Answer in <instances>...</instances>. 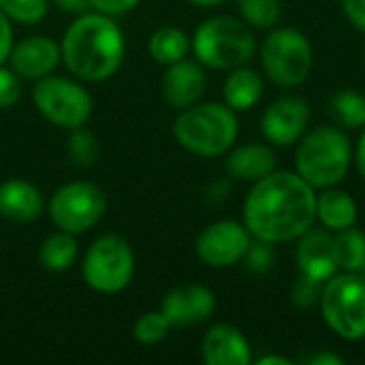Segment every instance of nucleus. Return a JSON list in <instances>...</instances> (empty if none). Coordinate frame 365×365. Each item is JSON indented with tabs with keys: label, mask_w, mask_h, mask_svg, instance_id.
I'll return each instance as SVG.
<instances>
[{
	"label": "nucleus",
	"mask_w": 365,
	"mask_h": 365,
	"mask_svg": "<svg viewBox=\"0 0 365 365\" xmlns=\"http://www.w3.org/2000/svg\"><path fill=\"white\" fill-rule=\"evenodd\" d=\"M107 210V197L101 186L92 182H68L60 186L49 203L47 212L56 229L79 235L101 222Z\"/></svg>",
	"instance_id": "nucleus-10"
},
{
	"label": "nucleus",
	"mask_w": 365,
	"mask_h": 365,
	"mask_svg": "<svg viewBox=\"0 0 365 365\" xmlns=\"http://www.w3.org/2000/svg\"><path fill=\"white\" fill-rule=\"evenodd\" d=\"M173 135L184 150L197 156H220L233 148L240 135L237 111L227 103H195L175 118Z\"/></svg>",
	"instance_id": "nucleus-3"
},
{
	"label": "nucleus",
	"mask_w": 365,
	"mask_h": 365,
	"mask_svg": "<svg viewBox=\"0 0 365 365\" xmlns=\"http://www.w3.org/2000/svg\"><path fill=\"white\" fill-rule=\"evenodd\" d=\"M0 11L11 21L32 26V24H38L47 15L49 0H0Z\"/></svg>",
	"instance_id": "nucleus-27"
},
{
	"label": "nucleus",
	"mask_w": 365,
	"mask_h": 365,
	"mask_svg": "<svg viewBox=\"0 0 365 365\" xmlns=\"http://www.w3.org/2000/svg\"><path fill=\"white\" fill-rule=\"evenodd\" d=\"M32 103L38 113L60 128H79L92 115V96L73 79L47 75L34 81Z\"/></svg>",
	"instance_id": "nucleus-9"
},
{
	"label": "nucleus",
	"mask_w": 365,
	"mask_h": 365,
	"mask_svg": "<svg viewBox=\"0 0 365 365\" xmlns=\"http://www.w3.org/2000/svg\"><path fill=\"white\" fill-rule=\"evenodd\" d=\"M188 2L197 6H216V4H222L225 0H188Z\"/></svg>",
	"instance_id": "nucleus-40"
},
{
	"label": "nucleus",
	"mask_w": 365,
	"mask_h": 365,
	"mask_svg": "<svg viewBox=\"0 0 365 365\" xmlns=\"http://www.w3.org/2000/svg\"><path fill=\"white\" fill-rule=\"evenodd\" d=\"M139 2H141V0H90V6H92L96 13L115 17V15L130 13Z\"/></svg>",
	"instance_id": "nucleus-33"
},
{
	"label": "nucleus",
	"mask_w": 365,
	"mask_h": 365,
	"mask_svg": "<svg viewBox=\"0 0 365 365\" xmlns=\"http://www.w3.org/2000/svg\"><path fill=\"white\" fill-rule=\"evenodd\" d=\"M77 252L79 248L75 235L58 229L56 233L43 240L38 257H41V265L47 272H66L77 261Z\"/></svg>",
	"instance_id": "nucleus-23"
},
{
	"label": "nucleus",
	"mask_w": 365,
	"mask_h": 365,
	"mask_svg": "<svg viewBox=\"0 0 365 365\" xmlns=\"http://www.w3.org/2000/svg\"><path fill=\"white\" fill-rule=\"evenodd\" d=\"M21 96V77L11 66H0V109H11Z\"/></svg>",
	"instance_id": "nucleus-32"
},
{
	"label": "nucleus",
	"mask_w": 365,
	"mask_h": 365,
	"mask_svg": "<svg viewBox=\"0 0 365 365\" xmlns=\"http://www.w3.org/2000/svg\"><path fill=\"white\" fill-rule=\"evenodd\" d=\"M321 312L331 331L344 340L365 338V278L361 274H334L323 284Z\"/></svg>",
	"instance_id": "nucleus-6"
},
{
	"label": "nucleus",
	"mask_w": 365,
	"mask_h": 365,
	"mask_svg": "<svg viewBox=\"0 0 365 365\" xmlns=\"http://www.w3.org/2000/svg\"><path fill=\"white\" fill-rule=\"evenodd\" d=\"M190 49L199 64L216 71H231L250 62L257 51V41L244 19L216 15L197 28L190 38Z\"/></svg>",
	"instance_id": "nucleus-5"
},
{
	"label": "nucleus",
	"mask_w": 365,
	"mask_h": 365,
	"mask_svg": "<svg viewBox=\"0 0 365 365\" xmlns=\"http://www.w3.org/2000/svg\"><path fill=\"white\" fill-rule=\"evenodd\" d=\"M13 45H15V41H13V24L0 11V66L4 62H9V56H11Z\"/></svg>",
	"instance_id": "nucleus-34"
},
{
	"label": "nucleus",
	"mask_w": 365,
	"mask_h": 365,
	"mask_svg": "<svg viewBox=\"0 0 365 365\" xmlns=\"http://www.w3.org/2000/svg\"><path fill=\"white\" fill-rule=\"evenodd\" d=\"M148 49H150V56L158 64L169 66V64L180 62L188 56L190 38L184 30H180L175 26H163L150 36Z\"/></svg>",
	"instance_id": "nucleus-22"
},
{
	"label": "nucleus",
	"mask_w": 365,
	"mask_h": 365,
	"mask_svg": "<svg viewBox=\"0 0 365 365\" xmlns=\"http://www.w3.org/2000/svg\"><path fill=\"white\" fill-rule=\"evenodd\" d=\"M306 364H310V365H342L344 364V359H342L340 355H336V353H317V355L308 357V359H306Z\"/></svg>",
	"instance_id": "nucleus-37"
},
{
	"label": "nucleus",
	"mask_w": 365,
	"mask_h": 365,
	"mask_svg": "<svg viewBox=\"0 0 365 365\" xmlns=\"http://www.w3.org/2000/svg\"><path fill=\"white\" fill-rule=\"evenodd\" d=\"M317 218L327 231H342L357 222V203L355 199L338 190L336 186L323 188V192L317 197Z\"/></svg>",
	"instance_id": "nucleus-21"
},
{
	"label": "nucleus",
	"mask_w": 365,
	"mask_h": 365,
	"mask_svg": "<svg viewBox=\"0 0 365 365\" xmlns=\"http://www.w3.org/2000/svg\"><path fill=\"white\" fill-rule=\"evenodd\" d=\"M242 19L259 30H272L282 17L280 0H237Z\"/></svg>",
	"instance_id": "nucleus-26"
},
{
	"label": "nucleus",
	"mask_w": 365,
	"mask_h": 365,
	"mask_svg": "<svg viewBox=\"0 0 365 365\" xmlns=\"http://www.w3.org/2000/svg\"><path fill=\"white\" fill-rule=\"evenodd\" d=\"M250 244L252 235L246 225H240L235 220H218L207 225L199 233L195 250L203 265L222 269L244 261Z\"/></svg>",
	"instance_id": "nucleus-11"
},
{
	"label": "nucleus",
	"mask_w": 365,
	"mask_h": 365,
	"mask_svg": "<svg viewBox=\"0 0 365 365\" xmlns=\"http://www.w3.org/2000/svg\"><path fill=\"white\" fill-rule=\"evenodd\" d=\"M295 261L299 274L314 278L319 282L329 280L338 274L336 252H334V235L327 229H308L299 237V246L295 252Z\"/></svg>",
	"instance_id": "nucleus-16"
},
{
	"label": "nucleus",
	"mask_w": 365,
	"mask_h": 365,
	"mask_svg": "<svg viewBox=\"0 0 365 365\" xmlns=\"http://www.w3.org/2000/svg\"><path fill=\"white\" fill-rule=\"evenodd\" d=\"M351 141L338 126H319L299 139L295 152L297 173L317 190L338 186L351 169Z\"/></svg>",
	"instance_id": "nucleus-4"
},
{
	"label": "nucleus",
	"mask_w": 365,
	"mask_h": 365,
	"mask_svg": "<svg viewBox=\"0 0 365 365\" xmlns=\"http://www.w3.org/2000/svg\"><path fill=\"white\" fill-rule=\"evenodd\" d=\"M66 152H68V156L73 158L75 165L90 167V165H94V160L98 158V152H101L98 139L90 130H83L81 126L73 128L71 137H68V143H66Z\"/></svg>",
	"instance_id": "nucleus-29"
},
{
	"label": "nucleus",
	"mask_w": 365,
	"mask_h": 365,
	"mask_svg": "<svg viewBox=\"0 0 365 365\" xmlns=\"http://www.w3.org/2000/svg\"><path fill=\"white\" fill-rule=\"evenodd\" d=\"M274 248L269 242H263V240H255L244 257V263L250 272H257V274H263V272H269L272 265H274Z\"/></svg>",
	"instance_id": "nucleus-31"
},
{
	"label": "nucleus",
	"mask_w": 365,
	"mask_h": 365,
	"mask_svg": "<svg viewBox=\"0 0 365 365\" xmlns=\"http://www.w3.org/2000/svg\"><path fill=\"white\" fill-rule=\"evenodd\" d=\"M355 158H357L359 173H361V178L365 180V126H364V130H361L359 143H357V154H355Z\"/></svg>",
	"instance_id": "nucleus-38"
},
{
	"label": "nucleus",
	"mask_w": 365,
	"mask_h": 365,
	"mask_svg": "<svg viewBox=\"0 0 365 365\" xmlns=\"http://www.w3.org/2000/svg\"><path fill=\"white\" fill-rule=\"evenodd\" d=\"M45 201L41 190L21 178H11L0 184V216L11 222H34L43 214Z\"/></svg>",
	"instance_id": "nucleus-18"
},
{
	"label": "nucleus",
	"mask_w": 365,
	"mask_h": 365,
	"mask_svg": "<svg viewBox=\"0 0 365 365\" xmlns=\"http://www.w3.org/2000/svg\"><path fill=\"white\" fill-rule=\"evenodd\" d=\"M334 252H336L338 272L359 274L365 267V233L355 229V225L349 229L336 231Z\"/></svg>",
	"instance_id": "nucleus-24"
},
{
	"label": "nucleus",
	"mask_w": 365,
	"mask_h": 365,
	"mask_svg": "<svg viewBox=\"0 0 365 365\" xmlns=\"http://www.w3.org/2000/svg\"><path fill=\"white\" fill-rule=\"evenodd\" d=\"M317 220L314 188L291 171H272L255 182L244 203V225L255 240L282 244L299 240Z\"/></svg>",
	"instance_id": "nucleus-1"
},
{
	"label": "nucleus",
	"mask_w": 365,
	"mask_h": 365,
	"mask_svg": "<svg viewBox=\"0 0 365 365\" xmlns=\"http://www.w3.org/2000/svg\"><path fill=\"white\" fill-rule=\"evenodd\" d=\"M205 86H207V79H205L201 64L186 60V58L169 64L160 81L165 103L175 109H186L195 105L203 96Z\"/></svg>",
	"instance_id": "nucleus-15"
},
{
	"label": "nucleus",
	"mask_w": 365,
	"mask_h": 365,
	"mask_svg": "<svg viewBox=\"0 0 365 365\" xmlns=\"http://www.w3.org/2000/svg\"><path fill=\"white\" fill-rule=\"evenodd\" d=\"M312 45L295 28H274L261 47L265 75L280 88L302 86L312 71Z\"/></svg>",
	"instance_id": "nucleus-8"
},
{
	"label": "nucleus",
	"mask_w": 365,
	"mask_h": 365,
	"mask_svg": "<svg viewBox=\"0 0 365 365\" xmlns=\"http://www.w3.org/2000/svg\"><path fill=\"white\" fill-rule=\"evenodd\" d=\"M257 365H293V359L282 357V355H265L257 359Z\"/></svg>",
	"instance_id": "nucleus-39"
},
{
	"label": "nucleus",
	"mask_w": 365,
	"mask_h": 365,
	"mask_svg": "<svg viewBox=\"0 0 365 365\" xmlns=\"http://www.w3.org/2000/svg\"><path fill=\"white\" fill-rule=\"evenodd\" d=\"M62 62L60 43L49 36H28L13 45L9 56V66L28 81H38L56 71Z\"/></svg>",
	"instance_id": "nucleus-14"
},
{
	"label": "nucleus",
	"mask_w": 365,
	"mask_h": 365,
	"mask_svg": "<svg viewBox=\"0 0 365 365\" xmlns=\"http://www.w3.org/2000/svg\"><path fill=\"white\" fill-rule=\"evenodd\" d=\"M216 310L214 293L203 284H184L171 289L160 304V312L171 327H190L207 321Z\"/></svg>",
	"instance_id": "nucleus-13"
},
{
	"label": "nucleus",
	"mask_w": 365,
	"mask_h": 365,
	"mask_svg": "<svg viewBox=\"0 0 365 365\" xmlns=\"http://www.w3.org/2000/svg\"><path fill=\"white\" fill-rule=\"evenodd\" d=\"M329 113L342 128H364L365 96L357 90H340L329 103Z\"/></svg>",
	"instance_id": "nucleus-25"
},
{
	"label": "nucleus",
	"mask_w": 365,
	"mask_h": 365,
	"mask_svg": "<svg viewBox=\"0 0 365 365\" xmlns=\"http://www.w3.org/2000/svg\"><path fill=\"white\" fill-rule=\"evenodd\" d=\"M323 284L325 282H319L314 278H308L304 274H299V278L293 282V289H291V302L295 308H312L321 302V293H323Z\"/></svg>",
	"instance_id": "nucleus-30"
},
{
	"label": "nucleus",
	"mask_w": 365,
	"mask_h": 365,
	"mask_svg": "<svg viewBox=\"0 0 365 365\" xmlns=\"http://www.w3.org/2000/svg\"><path fill=\"white\" fill-rule=\"evenodd\" d=\"M86 284L103 295L124 291L135 276V252L120 235H103L92 242L81 261Z\"/></svg>",
	"instance_id": "nucleus-7"
},
{
	"label": "nucleus",
	"mask_w": 365,
	"mask_h": 365,
	"mask_svg": "<svg viewBox=\"0 0 365 365\" xmlns=\"http://www.w3.org/2000/svg\"><path fill=\"white\" fill-rule=\"evenodd\" d=\"M310 107L299 96H282L274 101L261 120V130L265 139L274 145H293L297 143L308 128Z\"/></svg>",
	"instance_id": "nucleus-12"
},
{
	"label": "nucleus",
	"mask_w": 365,
	"mask_h": 365,
	"mask_svg": "<svg viewBox=\"0 0 365 365\" xmlns=\"http://www.w3.org/2000/svg\"><path fill=\"white\" fill-rule=\"evenodd\" d=\"M222 96L233 111H248L263 96V77L246 64L231 68L222 86Z\"/></svg>",
	"instance_id": "nucleus-20"
},
{
	"label": "nucleus",
	"mask_w": 365,
	"mask_h": 365,
	"mask_svg": "<svg viewBox=\"0 0 365 365\" xmlns=\"http://www.w3.org/2000/svg\"><path fill=\"white\" fill-rule=\"evenodd\" d=\"M225 165L231 178L255 184L276 171V154L265 143H246L231 148Z\"/></svg>",
	"instance_id": "nucleus-19"
},
{
	"label": "nucleus",
	"mask_w": 365,
	"mask_h": 365,
	"mask_svg": "<svg viewBox=\"0 0 365 365\" xmlns=\"http://www.w3.org/2000/svg\"><path fill=\"white\" fill-rule=\"evenodd\" d=\"M203 361L207 365H248L252 361V349L246 336L229 325H212L201 342Z\"/></svg>",
	"instance_id": "nucleus-17"
},
{
	"label": "nucleus",
	"mask_w": 365,
	"mask_h": 365,
	"mask_svg": "<svg viewBox=\"0 0 365 365\" xmlns=\"http://www.w3.org/2000/svg\"><path fill=\"white\" fill-rule=\"evenodd\" d=\"M49 2H53L60 11L73 13V15H81V13H88L92 9L90 0H49Z\"/></svg>",
	"instance_id": "nucleus-36"
},
{
	"label": "nucleus",
	"mask_w": 365,
	"mask_h": 365,
	"mask_svg": "<svg viewBox=\"0 0 365 365\" xmlns=\"http://www.w3.org/2000/svg\"><path fill=\"white\" fill-rule=\"evenodd\" d=\"M171 331V323L165 319V314L158 310V312H145L141 314L137 321H135V327H133V336L137 342L141 344H158L163 342Z\"/></svg>",
	"instance_id": "nucleus-28"
},
{
	"label": "nucleus",
	"mask_w": 365,
	"mask_h": 365,
	"mask_svg": "<svg viewBox=\"0 0 365 365\" xmlns=\"http://www.w3.org/2000/svg\"><path fill=\"white\" fill-rule=\"evenodd\" d=\"M62 62L81 81H105L124 62L126 41L120 26L103 13H81L60 41Z\"/></svg>",
	"instance_id": "nucleus-2"
},
{
	"label": "nucleus",
	"mask_w": 365,
	"mask_h": 365,
	"mask_svg": "<svg viewBox=\"0 0 365 365\" xmlns=\"http://www.w3.org/2000/svg\"><path fill=\"white\" fill-rule=\"evenodd\" d=\"M346 19L365 34V0H340Z\"/></svg>",
	"instance_id": "nucleus-35"
}]
</instances>
